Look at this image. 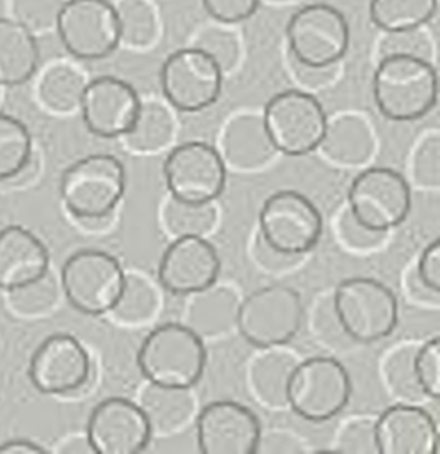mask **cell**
Wrapping results in <instances>:
<instances>
[{
	"instance_id": "6da1fadb",
	"label": "cell",
	"mask_w": 440,
	"mask_h": 454,
	"mask_svg": "<svg viewBox=\"0 0 440 454\" xmlns=\"http://www.w3.org/2000/svg\"><path fill=\"white\" fill-rule=\"evenodd\" d=\"M373 98L380 114L396 122L426 117L438 99V76L428 59L406 53L383 55L373 74Z\"/></svg>"
},
{
	"instance_id": "7a4b0ae2",
	"label": "cell",
	"mask_w": 440,
	"mask_h": 454,
	"mask_svg": "<svg viewBox=\"0 0 440 454\" xmlns=\"http://www.w3.org/2000/svg\"><path fill=\"white\" fill-rule=\"evenodd\" d=\"M126 192V168L110 153L87 154L60 177V199L78 222L106 223Z\"/></svg>"
},
{
	"instance_id": "3957f363",
	"label": "cell",
	"mask_w": 440,
	"mask_h": 454,
	"mask_svg": "<svg viewBox=\"0 0 440 454\" xmlns=\"http://www.w3.org/2000/svg\"><path fill=\"white\" fill-rule=\"evenodd\" d=\"M204 340L185 323L153 328L137 351V365L147 383L193 388L206 369Z\"/></svg>"
},
{
	"instance_id": "277c9868",
	"label": "cell",
	"mask_w": 440,
	"mask_h": 454,
	"mask_svg": "<svg viewBox=\"0 0 440 454\" xmlns=\"http://www.w3.org/2000/svg\"><path fill=\"white\" fill-rule=\"evenodd\" d=\"M341 328L351 342L373 344L394 333L399 305L394 291L371 277L341 280L332 294Z\"/></svg>"
},
{
	"instance_id": "5b68a950",
	"label": "cell",
	"mask_w": 440,
	"mask_h": 454,
	"mask_svg": "<svg viewBox=\"0 0 440 454\" xmlns=\"http://www.w3.org/2000/svg\"><path fill=\"white\" fill-rule=\"evenodd\" d=\"M351 378L334 356L298 360L287 381V408L309 422H328L350 403Z\"/></svg>"
},
{
	"instance_id": "8992f818",
	"label": "cell",
	"mask_w": 440,
	"mask_h": 454,
	"mask_svg": "<svg viewBox=\"0 0 440 454\" xmlns=\"http://www.w3.org/2000/svg\"><path fill=\"white\" fill-rule=\"evenodd\" d=\"M293 60L305 67L337 66L350 48V25L344 14L323 2L302 5L286 27Z\"/></svg>"
},
{
	"instance_id": "52a82bcc",
	"label": "cell",
	"mask_w": 440,
	"mask_h": 454,
	"mask_svg": "<svg viewBox=\"0 0 440 454\" xmlns=\"http://www.w3.org/2000/svg\"><path fill=\"white\" fill-rule=\"evenodd\" d=\"M126 270L105 250L85 248L71 254L60 270L67 303L85 316H105L115 305Z\"/></svg>"
},
{
	"instance_id": "ba28073f",
	"label": "cell",
	"mask_w": 440,
	"mask_h": 454,
	"mask_svg": "<svg viewBox=\"0 0 440 454\" xmlns=\"http://www.w3.org/2000/svg\"><path fill=\"white\" fill-rule=\"evenodd\" d=\"M303 323L302 296L282 284L255 289L240 301L236 330L255 348L287 344Z\"/></svg>"
},
{
	"instance_id": "9c48e42d",
	"label": "cell",
	"mask_w": 440,
	"mask_h": 454,
	"mask_svg": "<svg viewBox=\"0 0 440 454\" xmlns=\"http://www.w3.org/2000/svg\"><path fill=\"white\" fill-rule=\"evenodd\" d=\"M326 112L318 98L307 90L287 89L271 96L263 110L266 133L284 156H305L318 149L325 128Z\"/></svg>"
},
{
	"instance_id": "30bf717a",
	"label": "cell",
	"mask_w": 440,
	"mask_h": 454,
	"mask_svg": "<svg viewBox=\"0 0 440 454\" xmlns=\"http://www.w3.org/2000/svg\"><path fill=\"white\" fill-rule=\"evenodd\" d=\"M323 232V216L316 204L296 190H280L266 197L259 211V236L271 248L287 254H309Z\"/></svg>"
},
{
	"instance_id": "8fae6325",
	"label": "cell",
	"mask_w": 440,
	"mask_h": 454,
	"mask_svg": "<svg viewBox=\"0 0 440 454\" xmlns=\"http://www.w3.org/2000/svg\"><path fill=\"white\" fill-rule=\"evenodd\" d=\"M160 85L165 101L174 110L197 114L218 101L224 71L209 53L188 46L165 59L160 69Z\"/></svg>"
},
{
	"instance_id": "7c38bea8",
	"label": "cell",
	"mask_w": 440,
	"mask_h": 454,
	"mask_svg": "<svg viewBox=\"0 0 440 454\" xmlns=\"http://www.w3.org/2000/svg\"><path fill=\"white\" fill-rule=\"evenodd\" d=\"M348 209L365 227L390 232L410 215L412 192L408 181L390 167L360 170L348 188Z\"/></svg>"
},
{
	"instance_id": "4fadbf2b",
	"label": "cell",
	"mask_w": 440,
	"mask_h": 454,
	"mask_svg": "<svg viewBox=\"0 0 440 454\" xmlns=\"http://www.w3.org/2000/svg\"><path fill=\"white\" fill-rule=\"evenodd\" d=\"M163 177L170 197L185 202H215L227 181V167L216 147L202 140H188L169 151Z\"/></svg>"
},
{
	"instance_id": "5bb4252c",
	"label": "cell",
	"mask_w": 440,
	"mask_h": 454,
	"mask_svg": "<svg viewBox=\"0 0 440 454\" xmlns=\"http://www.w3.org/2000/svg\"><path fill=\"white\" fill-rule=\"evenodd\" d=\"M64 48L80 60H99L121 44L115 5L108 0H66L55 23Z\"/></svg>"
},
{
	"instance_id": "9a60e30c",
	"label": "cell",
	"mask_w": 440,
	"mask_h": 454,
	"mask_svg": "<svg viewBox=\"0 0 440 454\" xmlns=\"http://www.w3.org/2000/svg\"><path fill=\"white\" fill-rule=\"evenodd\" d=\"M85 436L94 454H137L149 445L153 431L137 401L112 395L92 408Z\"/></svg>"
},
{
	"instance_id": "2e32d148",
	"label": "cell",
	"mask_w": 440,
	"mask_h": 454,
	"mask_svg": "<svg viewBox=\"0 0 440 454\" xmlns=\"http://www.w3.org/2000/svg\"><path fill=\"white\" fill-rule=\"evenodd\" d=\"M28 378L34 388L41 394H73L90 378V356L75 335H48L30 358Z\"/></svg>"
},
{
	"instance_id": "e0dca14e",
	"label": "cell",
	"mask_w": 440,
	"mask_h": 454,
	"mask_svg": "<svg viewBox=\"0 0 440 454\" xmlns=\"http://www.w3.org/2000/svg\"><path fill=\"white\" fill-rule=\"evenodd\" d=\"M197 447L204 454H255L261 424L245 404L220 399L206 404L193 419Z\"/></svg>"
},
{
	"instance_id": "ac0fdd59",
	"label": "cell",
	"mask_w": 440,
	"mask_h": 454,
	"mask_svg": "<svg viewBox=\"0 0 440 454\" xmlns=\"http://www.w3.org/2000/svg\"><path fill=\"white\" fill-rule=\"evenodd\" d=\"M218 275V252L204 236L172 238L156 271L160 287L183 298L211 286Z\"/></svg>"
},
{
	"instance_id": "d6986e66",
	"label": "cell",
	"mask_w": 440,
	"mask_h": 454,
	"mask_svg": "<svg viewBox=\"0 0 440 454\" xmlns=\"http://www.w3.org/2000/svg\"><path fill=\"white\" fill-rule=\"evenodd\" d=\"M140 101L131 83L105 74L85 83L78 110L92 135L121 138L135 122Z\"/></svg>"
},
{
	"instance_id": "ffe728a7",
	"label": "cell",
	"mask_w": 440,
	"mask_h": 454,
	"mask_svg": "<svg viewBox=\"0 0 440 454\" xmlns=\"http://www.w3.org/2000/svg\"><path fill=\"white\" fill-rule=\"evenodd\" d=\"M378 454H436L438 426L413 403H396L376 415Z\"/></svg>"
},
{
	"instance_id": "44dd1931",
	"label": "cell",
	"mask_w": 440,
	"mask_h": 454,
	"mask_svg": "<svg viewBox=\"0 0 440 454\" xmlns=\"http://www.w3.org/2000/svg\"><path fill=\"white\" fill-rule=\"evenodd\" d=\"M218 154L227 170L255 172L264 168L277 154L264 122L263 114L238 112L225 121L218 138Z\"/></svg>"
},
{
	"instance_id": "7402d4cb",
	"label": "cell",
	"mask_w": 440,
	"mask_h": 454,
	"mask_svg": "<svg viewBox=\"0 0 440 454\" xmlns=\"http://www.w3.org/2000/svg\"><path fill=\"white\" fill-rule=\"evenodd\" d=\"M48 271L50 254L41 238L16 223L0 231V289L27 286Z\"/></svg>"
},
{
	"instance_id": "603a6c76",
	"label": "cell",
	"mask_w": 440,
	"mask_h": 454,
	"mask_svg": "<svg viewBox=\"0 0 440 454\" xmlns=\"http://www.w3.org/2000/svg\"><path fill=\"white\" fill-rule=\"evenodd\" d=\"M185 298L181 323L192 328L202 340L224 337L236 328L241 298L232 286L213 282Z\"/></svg>"
},
{
	"instance_id": "cb8c5ba5",
	"label": "cell",
	"mask_w": 440,
	"mask_h": 454,
	"mask_svg": "<svg viewBox=\"0 0 440 454\" xmlns=\"http://www.w3.org/2000/svg\"><path fill=\"white\" fill-rule=\"evenodd\" d=\"M376 149L374 131L360 114H337L326 119L323 138L316 151L332 165L353 168L369 161Z\"/></svg>"
},
{
	"instance_id": "d4e9b609",
	"label": "cell",
	"mask_w": 440,
	"mask_h": 454,
	"mask_svg": "<svg viewBox=\"0 0 440 454\" xmlns=\"http://www.w3.org/2000/svg\"><path fill=\"white\" fill-rule=\"evenodd\" d=\"M259 349L247 367L248 390L264 408H287V381L300 358L284 346Z\"/></svg>"
},
{
	"instance_id": "484cf974",
	"label": "cell",
	"mask_w": 440,
	"mask_h": 454,
	"mask_svg": "<svg viewBox=\"0 0 440 454\" xmlns=\"http://www.w3.org/2000/svg\"><path fill=\"white\" fill-rule=\"evenodd\" d=\"M137 403L142 408L153 434L179 433L197 415L192 388H174L147 383L140 390Z\"/></svg>"
},
{
	"instance_id": "4316f807",
	"label": "cell",
	"mask_w": 440,
	"mask_h": 454,
	"mask_svg": "<svg viewBox=\"0 0 440 454\" xmlns=\"http://www.w3.org/2000/svg\"><path fill=\"white\" fill-rule=\"evenodd\" d=\"M39 66L35 35L11 18H0V85L16 87L28 82Z\"/></svg>"
},
{
	"instance_id": "83f0119b",
	"label": "cell",
	"mask_w": 440,
	"mask_h": 454,
	"mask_svg": "<svg viewBox=\"0 0 440 454\" xmlns=\"http://www.w3.org/2000/svg\"><path fill=\"white\" fill-rule=\"evenodd\" d=\"M176 119L170 108L156 99H142L131 128L121 137L124 147L135 154H154L170 145Z\"/></svg>"
},
{
	"instance_id": "f1b7e54d",
	"label": "cell",
	"mask_w": 440,
	"mask_h": 454,
	"mask_svg": "<svg viewBox=\"0 0 440 454\" xmlns=\"http://www.w3.org/2000/svg\"><path fill=\"white\" fill-rule=\"evenodd\" d=\"M160 305V284L142 271L126 270L122 291L108 314L117 325L137 328L151 323L156 317Z\"/></svg>"
},
{
	"instance_id": "f546056e",
	"label": "cell",
	"mask_w": 440,
	"mask_h": 454,
	"mask_svg": "<svg viewBox=\"0 0 440 454\" xmlns=\"http://www.w3.org/2000/svg\"><path fill=\"white\" fill-rule=\"evenodd\" d=\"M87 80L69 64L50 66L37 82V98L53 114H69L80 106Z\"/></svg>"
},
{
	"instance_id": "4dcf8cb0",
	"label": "cell",
	"mask_w": 440,
	"mask_h": 454,
	"mask_svg": "<svg viewBox=\"0 0 440 454\" xmlns=\"http://www.w3.org/2000/svg\"><path fill=\"white\" fill-rule=\"evenodd\" d=\"M436 14V0H371V21L385 34L422 28Z\"/></svg>"
},
{
	"instance_id": "1f68e13d",
	"label": "cell",
	"mask_w": 440,
	"mask_h": 454,
	"mask_svg": "<svg viewBox=\"0 0 440 454\" xmlns=\"http://www.w3.org/2000/svg\"><path fill=\"white\" fill-rule=\"evenodd\" d=\"M161 225L170 238L181 236H208L216 222L218 211L213 202L195 204L167 197L161 206Z\"/></svg>"
},
{
	"instance_id": "d6a6232c",
	"label": "cell",
	"mask_w": 440,
	"mask_h": 454,
	"mask_svg": "<svg viewBox=\"0 0 440 454\" xmlns=\"http://www.w3.org/2000/svg\"><path fill=\"white\" fill-rule=\"evenodd\" d=\"M32 160V135L27 124L0 112V181L18 179Z\"/></svg>"
},
{
	"instance_id": "836d02e7",
	"label": "cell",
	"mask_w": 440,
	"mask_h": 454,
	"mask_svg": "<svg viewBox=\"0 0 440 454\" xmlns=\"http://www.w3.org/2000/svg\"><path fill=\"white\" fill-rule=\"evenodd\" d=\"M419 344H399L392 348L381 362V380L390 392L397 399V403H413L419 404L426 399L424 392L419 387L413 356Z\"/></svg>"
},
{
	"instance_id": "e575fe53",
	"label": "cell",
	"mask_w": 440,
	"mask_h": 454,
	"mask_svg": "<svg viewBox=\"0 0 440 454\" xmlns=\"http://www.w3.org/2000/svg\"><path fill=\"white\" fill-rule=\"evenodd\" d=\"M115 11L122 44L131 50L153 46L158 35V20L147 0H121Z\"/></svg>"
},
{
	"instance_id": "d590c367",
	"label": "cell",
	"mask_w": 440,
	"mask_h": 454,
	"mask_svg": "<svg viewBox=\"0 0 440 454\" xmlns=\"http://www.w3.org/2000/svg\"><path fill=\"white\" fill-rule=\"evenodd\" d=\"M9 305L11 309L20 316H39L48 312L55 303L59 296L57 282L50 275H43L41 278L7 291Z\"/></svg>"
},
{
	"instance_id": "8d00e7d4",
	"label": "cell",
	"mask_w": 440,
	"mask_h": 454,
	"mask_svg": "<svg viewBox=\"0 0 440 454\" xmlns=\"http://www.w3.org/2000/svg\"><path fill=\"white\" fill-rule=\"evenodd\" d=\"M334 450L348 454H378L376 415H353L335 431Z\"/></svg>"
},
{
	"instance_id": "74e56055",
	"label": "cell",
	"mask_w": 440,
	"mask_h": 454,
	"mask_svg": "<svg viewBox=\"0 0 440 454\" xmlns=\"http://www.w3.org/2000/svg\"><path fill=\"white\" fill-rule=\"evenodd\" d=\"M334 232H335L337 243L342 245L351 254H369V252H374L389 238V232L369 229L362 222H358L351 215L348 206L342 207L341 213L337 215L335 225H334Z\"/></svg>"
},
{
	"instance_id": "f35d334b",
	"label": "cell",
	"mask_w": 440,
	"mask_h": 454,
	"mask_svg": "<svg viewBox=\"0 0 440 454\" xmlns=\"http://www.w3.org/2000/svg\"><path fill=\"white\" fill-rule=\"evenodd\" d=\"M438 133L429 131L426 133L412 151L410 156V174L412 181L428 190H436L440 181V168H438Z\"/></svg>"
},
{
	"instance_id": "ab89813d",
	"label": "cell",
	"mask_w": 440,
	"mask_h": 454,
	"mask_svg": "<svg viewBox=\"0 0 440 454\" xmlns=\"http://www.w3.org/2000/svg\"><path fill=\"white\" fill-rule=\"evenodd\" d=\"M413 369L420 390L428 399L440 397V339L438 335L420 342L415 349Z\"/></svg>"
},
{
	"instance_id": "60d3db41",
	"label": "cell",
	"mask_w": 440,
	"mask_h": 454,
	"mask_svg": "<svg viewBox=\"0 0 440 454\" xmlns=\"http://www.w3.org/2000/svg\"><path fill=\"white\" fill-rule=\"evenodd\" d=\"M66 0H12V20L32 34L55 28L57 16Z\"/></svg>"
},
{
	"instance_id": "b9f144b4",
	"label": "cell",
	"mask_w": 440,
	"mask_h": 454,
	"mask_svg": "<svg viewBox=\"0 0 440 454\" xmlns=\"http://www.w3.org/2000/svg\"><path fill=\"white\" fill-rule=\"evenodd\" d=\"M309 325H310L309 330L325 346H341L344 340H350L335 316L332 296L319 300L312 307V317H310Z\"/></svg>"
},
{
	"instance_id": "7bdbcfd3",
	"label": "cell",
	"mask_w": 440,
	"mask_h": 454,
	"mask_svg": "<svg viewBox=\"0 0 440 454\" xmlns=\"http://www.w3.org/2000/svg\"><path fill=\"white\" fill-rule=\"evenodd\" d=\"M195 46L209 53L216 60V64L222 67L224 74L231 71L240 59V44L234 39V35L218 28L206 30L199 37Z\"/></svg>"
},
{
	"instance_id": "ee69618b",
	"label": "cell",
	"mask_w": 440,
	"mask_h": 454,
	"mask_svg": "<svg viewBox=\"0 0 440 454\" xmlns=\"http://www.w3.org/2000/svg\"><path fill=\"white\" fill-rule=\"evenodd\" d=\"M390 53H406L417 55L431 60V43L422 34V28L406 30V32H390L385 34V39L380 43V57Z\"/></svg>"
},
{
	"instance_id": "f6af8a7d",
	"label": "cell",
	"mask_w": 440,
	"mask_h": 454,
	"mask_svg": "<svg viewBox=\"0 0 440 454\" xmlns=\"http://www.w3.org/2000/svg\"><path fill=\"white\" fill-rule=\"evenodd\" d=\"M309 450V443L300 434L284 427L261 429L255 447V454H302Z\"/></svg>"
},
{
	"instance_id": "bcb514c9",
	"label": "cell",
	"mask_w": 440,
	"mask_h": 454,
	"mask_svg": "<svg viewBox=\"0 0 440 454\" xmlns=\"http://www.w3.org/2000/svg\"><path fill=\"white\" fill-rule=\"evenodd\" d=\"M206 12L220 23H240L254 16L259 0H200Z\"/></svg>"
},
{
	"instance_id": "7dc6e473",
	"label": "cell",
	"mask_w": 440,
	"mask_h": 454,
	"mask_svg": "<svg viewBox=\"0 0 440 454\" xmlns=\"http://www.w3.org/2000/svg\"><path fill=\"white\" fill-rule=\"evenodd\" d=\"M413 271L428 289L440 293V239H433L419 255Z\"/></svg>"
},
{
	"instance_id": "c3c4849f",
	"label": "cell",
	"mask_w": 440,
	"mask_h": 454,
	"mask_svg": "<svg viewBox=\"0 0 440 454\" xmlns=\"http://www.w3.org/2000/svg\"><path fill=\"white\" fill-rule=\"evenodd\" d=\"M254 259L266 271H286V270L296 268L303 257L282 254V252L271 248L270 245H266L263 241V238L257 234L255 243H254Z\"/></svg>"
},
{
	"instance_id": "681fc988",
	"label": "cell",
	"mask_w": 440,
	"mask_h": 454,
	"mask_svg": "<svg viewBox=\"0 0 440 454\" xmlns=\"http://www.w3.org/2000/svg\"><path fill=\"white\" fill-rule=\"evenodd\" d=\"M44 447L28 438H11L0 443V454H41Z\"/></svg>"
},
{
	"instance_id": "f907efd6",
	"label": "cell",
	"mask_w": 440,
	"mask_h": 454,
	"mask_svg": "<svg viewBox=\"0 0 440 454\" xmlns=\"http://www.w3.org/2000/svg\"><path fill=\"white\" fill-rule=\"evenodd\" d=\"M60 452H76V454H83V452H92V447L87 442V436H71L69 440H66V443L62 447H59ZM94 454V452H92Z\"/></svg>"
},
{
	"instance_id": "816d5d0a",
	"label": "cell",
	"mask_w": 440,
	"mask_h": 454,
	"mask_svg": "<svg viewBox=\"0 0 440 454\" xmlns=\"http://www.w3.org/2000/svg\"><path fill=\"white\" fill-rule=\"evenodd\" d=\"M270 2H279L280 4V2H291V0H270Z\"/></svg>"
},
{
	"instance_id": "f5cc1de1",
	"label": "cell",
	"mask_w": 440,
	"mask_h": 454,
	"mask_svg": "<svg viewBox=\"0 0 440 454\" xmlns=\"http://www.w3.org/2000/svg\"><path fill=\"white\" fill-rule=\"evenodd\" d=\"M0 94H2V85H0Z\"/></svg>"
}]
</instances>
